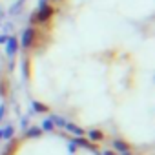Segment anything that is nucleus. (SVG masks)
Listing matches in <instances>:
<instances>
[{"label":"nucleus","mask_w":155,"mask_h":155,"mask_svg":"<svg viewBox=\"0 0 155 155\" xmlns=\"http://www.w3.org/2000/svg\"><path fill=\"white\" fill-rule=\"evenodd\" d=\"M0 155H124L119 150L58 126L18 133Z\"/></svg>","instance_id":"obj_1"},{"label":"nucleus","mask_w":155,"mask_h":155,"mask_svg":"<svg viewBox=\"0 0 155 155\" xmlns=\"http://www.w3.org/2000/svg\"><path fill=\"white\" fill-rule=\"evenodd\" d=\"M8 73H6V66L0 58V124L4 122L6 117V110H8Z\"/></svg>","instance_id":"obj_2"}]
</instances>
